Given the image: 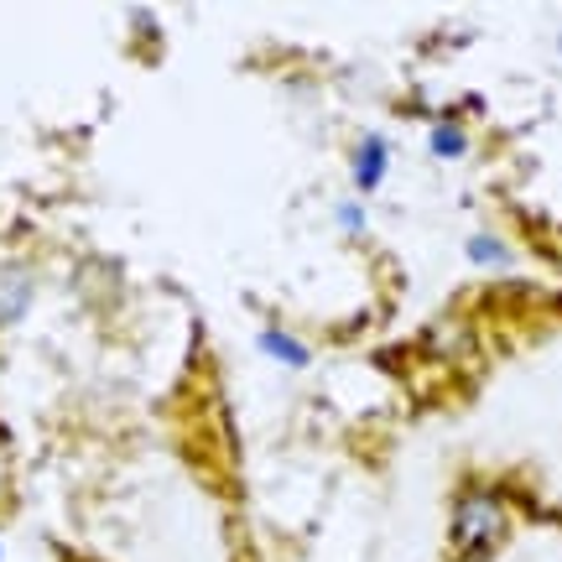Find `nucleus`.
I'll list each match as a JSON object with an SVG mask.
<instances>
[{
  "instance_id": "nucleus-1",
  "label": "nucleus",
  "mask_w": 562,
  "mask_h": 562,
  "mask_svg": "<svg viewBox=\"0 0 562 562\" xmlns=\"http://www.w3.org/2000/svg\"><path fill=\"white\" fill-rule=\"evenodd\" d=\"M453 552L463 562H490L495 542L505 537V505L490 484H463L453 495V521H448Z\"/></svg>"
},
{
  "instance_id": "nucleus-7",
  "label": "nucleus",
  "mask_w": 562,
  "mask_h": 562,
  "mask_svg": "<svg viewBox=\"0 0 562 562\" xmlns=\"http://www.w3.org/2000/svg\"><path fill=\"white\" fill-rule=\"evenodd\" d=\"M334 224H339V235L360 240L364 229H370V209H364V199H339L334 203Z\"/></svg>"
},
{
  "instance_id": "nucleus-5",
  "label": "nucleus",
  "mask_w": 562,
  "mask_h": 562,
  "mask_svg": "<svg viewBox=\"0 0 562 562\" xmlns=\"http://www.w3.org/2000/svg\"><path fill=\"white\" fill-rule=\"evenodd\" d=\"M427 151H432L438 161L469 157V131H463L453 115H442V121H432V131H427Z\"/></svg>"
},
{
  "instance_id": "nucleus-6",
  "label": "nucleus",
  "mask_w": 562,
  "mask_h": 562,
  "mask_svg": "<svg viewBox=\"0 0 562 562\" xmlns=\"http://www.w3.org/2000/svg\"><path fill=\"white\" fill-rule=\"evenodd\" d=\"M463 256H469L474 266H484V271H505V266L516 261V256H510V245H505L501 235H469Z\"/></svg>"
},
{
  "instance_id": "nucleus-2",
  "label": "nucleus",
  "mask_w": 562,
  "mask_h": 562,
  "mask_svg": "<svg viewBox=\"0 0 562 562\" xmlns=\"http://www.w3.org/2000/svg\"><path fill=\"white\" fill-rule=\"evenodd\" d=\"M349 178H355V193H381L385 178H391V140L381 131H370V136L355 140V151H349Z\"/></svg>"
},
{
  "instance_id": "nucleus-4",
  "label": "nucleus",
  "mask_w": 562,
  "mask_h": 562,
  "mask_svg": "<svg viewBox=\"0 0 562 562\" xmlns=\"http://www.w3.org/2000/svg\"><path fill=\"white\" fill-rule=\"evenodd\" d=\"M26 307H32V277H26L21 266H5V271H0V328L21 323Z\"/></svg>"
},
{
  "instance_id": "nucleus-3",
  "label": "nucleus",
  "mask_w": 562,
  "mask_h": 562,
  "mask_svg": "<svg viewBox=\"0 0 562 562\" xmlns=\"http://www.w3.org/2000/svg\"><path fill=\"white\" fill-rule=\"evenodd\" d=\"M256 349H261L271 364H281V370H307V364H313L307 339H297V334H292V328H281V323H266L261 334H256Z\"/></svg>"
},
{
  "instance_id": "nucleus-8",
  "label": "nucleus",
  "mask_w": 562,
  "mask_h": 562,
  "mask_svg": "<svg viewBox=\"0 0 562 562\" xmlns=\"http://www.w3.org/2000/svg\"><path fill=\"white\" fill-rule=\"evenodd\" d=\"M0 558H5V542H0Z\"/></svg>"
}]
</instances>
